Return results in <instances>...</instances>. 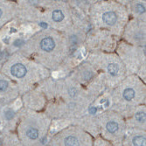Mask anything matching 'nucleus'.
<instances>
[{"label":"nucleus","instance_id":"nucleus-1","mask_svg":"<svg viewBox=\"0 0 146 146\" xmlns=\"http://www.w3.org/2000/svg\"><path fill=\"white\" fill-rule=\"evenodd\" d=\"M11 73L13 76L17 78H22L26 74V68L22 64H15L11 68Z\"/></svg>","mask_w":146,"mask_h":146},{"label":"nucleus","instance_id":"nucleus-2","mask_svg":"<svg viewBox=\"0 0 146 146\" xmlns=\"http://www.w3.org/2000/svg\"><path fill=\"white\" fill-rule=\"evenodd\" d=\"M54 46H55V43L54 41V39L50 37L43 38L40 42V47L44 51H46V52H50L52 50H54Z\"/></svg>","mask_w":146,"mask_h":146},{"label":"nucleus","instance_id":"nucleus-3","mask_svg":"<svg viewBox=\"0 0 146 146\" xmlns=\"http://www.w3.org/2000/svg\"><path fill=\"white\" fill-rule=\"evenodd\" d=\"M102 20L107 25H114L116 22V15L112 11H108L102 15Z\"/></svg>","mask_w":146,"mask_h":146},{"label":"nucleus","instance_id":"nucleus-4","mask_svg":"<svg viewBox=\"0 0 146 146\" xmlns=\"http://www.w3.org/2000/svg\"><path fill=\"white\" fill-rule=\"evenodd\" d=\"M38 130L35 128H28L25 130V136L31 140H36L38 137Z\"/></svg>","mask_w":146,"mask_h":146},{"label":"nucleus","instance_id":"nucleus-5","mask_svg":"<svg viewBox=\"0 0 146 146\" xmlns=\"http://www.w3.org/2000/svg\"><path fill=\"white\" fill-rule=\"evenodd\" d=\"M79 140L76 137L68 136L65 139V146H79Z\"/></svg>","mask_w":146,"mask_h":146},{"label":"nucleus","instance_id":"nucleus-6","mask_svg":"<svg viewBox=\"0 0 146 146\" xmlns=\"http://www.w3.org/2000/svg\"><path fill=\"white\" fill-rule=\"evenodd\" d=\"M123 97L127 101H130L135 97V91L132 88H126L123 91Z\"/></svg>","mask_w":146,"mask_h":146},{"label":"nucleus","instance_id":"nucleus-7","mask_svg":"<svg viewBox=\"0 0 146 146\" xmlns=\"http://www.w3.org/2000/svg\"><path fill=\"white\" fill-rule=\"evenodd\" d=\"M106 128H107V129H108V131L110 132V133L114 134L118 130V124L114 121H110V122H109L107 123Z\"/></svg>","mask_w":146,"mask_h":146},{"label":"nucleus","instance_id":"nucleus-8","mask_svg":"<svg viewBox=\"0 0 146 146\" xmlns=\"http://www.w3.org/2000/svg\"><path fill=\"white\" fill-rule=\"evenodd\" d=\"M134 146H145V137L143 136H137L133 138Z\"/></svg>","mask_w":146,"mask_h":146},{"label":"nucleus","instance_id":"nucleus-9","mask_svg":"<svg viewBox=\"0 0 146 146\" xmlns=\"http://www.w3.org/2000/svg\"><path fill=\"white\" fill-rule=\"evenodd\" d=\"M63 19H64V15L61 11L55 10L54 12H52V19H54L55 22H60Z\"/></svg>","mask_w":146,"mask_h":146},{"label":"nucleus","instance_id":"nucleus-10","mask_svg":"<svg viewBox=\"0 0 146 146\" xmlns=\"http://www.w3.org/2000/svg\"><path fill=\"white\" fill-rule=\"evenodd\" d=\"M108 70H109V72H110V74L111 75L115 76V75H116L117 73H118V67H117V66H116L115 64L111 63V64L109 65Z\"/></svg>","mask_w":146,"mask_h":146},{"label":"nucleus","instance_id":"nucleus-11","mask_svg":"<svg viewBox=\"0 0 146 146\" xmlns=\"http://www.w3.org/2000/svg\"><path fill=\"white\" fill-rule=\"evenodd\" d=\"M137 120L140 123H143L145 121V113L144 112H139L136 115Z\"/></svg>","mask_w":146,"mask_h":146},{"label":"nucleus","instance_id":"nucleus-12","mask_svg":"<svg viewBox=\"0 0 146 146\" xmlns=\"http://www.w3.org/2000/svg\"><path fill=\"white\" fill-rule=\"evenodd\" d=\"M8 87V82L4 80H0V91H5Z\"/></svg>","mask_w":146,"mask_h":146},{"label":"nucleus","instance_id":"nucleus-13","mask_svg":"<svg viewBox=\"0 0 146 146\" xmlns=\"http://www.w3.org/2000/svg\"><path fill=\"white\" fill-rule=\"evenodd\" d=\"M13 115H14V114H13L12 111H7L5 113V118L7 119V120H11V119L13 117Z\"/></svg>","mask_w":146,"mask_h":146},{"label":"nucleus","instance_id":"nucleus-14","mask_svg":"<svg viewBox=\"0 0 146 146\" xmlns=\"http://www.w3.org/2000/svg\"><path fill=\"white\" fill-rule=\"evenodd\" d=\"M137 11L139 13H143L145 11V9H144V7L142 5H137Z\"/></svg>","mask_w":146,"mask_h":146},{"label":"nucleus","instance_id":"nucleus-15","mask_svg":"<svg viewBox=\"0 0 146 146\" xmlns=\"http://www.w3.org/2000/svg\"><path fill=\"white\" fill-rule=\"evenodd\" d=\"M20 43H23L21 40H17V41H15L14 42V44H15V46H19L20 45Z\"/></svg>","mask_w":146,"mask_h":146},{"label":"nucleus","instance_id":"nucleus-16","mask_svg":"<svg viewBox=\"0 0 146 146\" xmlns=\"http://www.w3.org/2000/svg\"><path fill=\"white\" fill-rule=\"evenodd\" d=\"M39 25H40V26H42V27H45V28H46V26H47V25H46V24H45L44 22H41L40 24H39Z\"/></svg>","mask_w":146,"mask_h":146},{"label":"nucleus","instance_id":"nucleus-17","mask_svg":"<svg viewBox=\"0 0 146 146\" xmlns=\"http://www.w3.org/2000/svg\"><path fill=\"white\" fill-rule=\"evenodd\" d=\"M2 13H3V11H2V10H1V9H0V17L2 16Z\"/></svg>","mask_w":146,"mask_h":146}]
</instances>
